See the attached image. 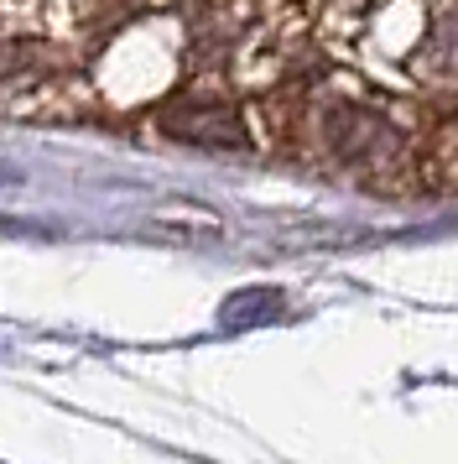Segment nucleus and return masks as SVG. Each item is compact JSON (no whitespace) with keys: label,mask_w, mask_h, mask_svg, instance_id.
Masks as SVG:
<instances>
[{"label":"nucleus","mask_w":458,"mask_h":464,"mask_svg":"<svg viewBox=\"0 0 458 464\" xmlns=\"http://www.w3.org/2000/svg\"><path fill=\"white\" fill-rule=\"evenodd\" d=\"M312 43L386 94H458V5H333Z\"/></svg>","instance_id":"f03ea898"},{"label":"nucleus","mask_w":458,"mask_h":464,"mask_svg":"<svg viewBox=\"0 0 458 464\" xmlns=\"http://www.w3.org/2000/svg\"><path fill=\"white\" fill-rule=\"evenodd\" d=\"M255 147H281L308 168L349 178L365 188H416V147L422 126H412L391 105L386 89L349 68L318 73L250 105Z\"/></svg>","instance_id":"f257e3e1"},{"label":"nucleus","mask_w":458,"mask_h":464,"mask_svg":"<svg viewBox=\"0 0 458 464\" xmlns=\"http://www.w3.org/2000/svg\"><path fill=\"white\" fill-rule=\"evenodd\" d=\"M416 188L458 193V110L437 115L433 126H422V147H416Z\"/></svg>","instance_id":"7ed1b4c3"}]
</instances>
